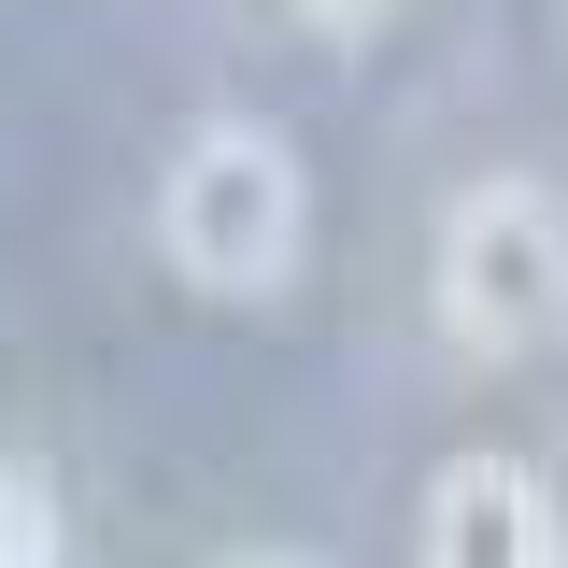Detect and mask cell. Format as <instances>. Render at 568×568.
I'll return each instance as SVG.
<instances>
[{
    "instance_id": "6da1fadb",
    "label": "cell",
    "mask_w": 568,
    "mask_h": 568,
    "mask_svg": "<svg viewBox=\"0 0 568 568\" xmlns=\"http://www.w3.org/2000/svg\"><path fill=\"white\" fill-rule=\"evenodd\" d=\"M313 242V185H298V142L256 114H213L171 142L156 171V256L200 284V298H271Z\"/></svg>"
},
{
    "instance_id": "7a4b0ae2",
    "label": "cell",
    "mask_w": 568,
    "mask_h": 568,
    "mask_svg": "<svg viewBox=\"0 0 568 568\" xmlns=\"http://www.w3.org/2000/svg\"><path fill=\"white\" fill-rule=\"evenodd\" d=\"M426 298H440V342L511 369V355H540L568 327V213L526 185V171H497L469 200L440 213V256H426Z\"/></svg>"
},
{
    "instance_id": "3957f363",
    "label": "cell",
    "mask_w": 568,
    "mask_h": 568,
    "mask_svg": "<svg viewBox=\"0 0 568 568\" xmlns=\"http://www.w3.org/2000/svg\"><path fill=\"white\" fill-rule=\"evenodd\" d=\"M555 484L526 455H440L426 484V568H555Z\"/></svg>"
},
{
    "instance_id": "277c9868",
    "label": "cell",
    "mask_w": 568,
    "mask_h": 568,
    "mask_svg": "<svg viewBox=\"0 0 568 568\" xmlns=\"http://www.w3.org/2000/svg\"><path fill=\"white\" fill-rule=\"evenodd\" d=\"M0 568H71V511L29 455H0Z\"/></svg>"
},
{
    "instance_id": "5b68a950",
    "label": "cell",
    "mask_w": 568,
    "mask_h": 568,
    "mask_svg": "<svg viewBox=\"0 0 568 568\" xmlns=\"http://www.w3.org/2000/svg\"><path fill=\"white\" fill-rule=\"evenodd\" d=\"M284 14H313V29H327V43H369V29H384V14H398V0H284Z\"/></svg>"
},
{
    "instance_id": "8992f818",
    "label": "cell",
    "mask_w": 568,
    "mask_h": 568,
    "mask_svg": "<svg viewBox=\"0 0 568 568\" xmlns=\"http://www.w3.org/2000/svg\"><path fill=\"white\" fill-rule=\"evenodd\" d=\"M213 568H327V555H298V540H242V555H213Z\"/></svg>"
},
{
    "instance_id": "52a82bcc",
    "label": "cell",
    "mask_w": 568,
    "mask_h": 568,
    "mask_svg": "<svg viewBox=\"0 0 568 568\" xmlns=\"http://www.w3.org/2000/svg\"><path fill=\"white\" fill-rule=\"evenodd\" d=\"M555 568H568V540H555Z\"/></svg>"
}]
</instances>
